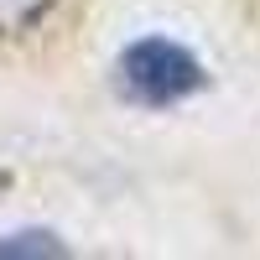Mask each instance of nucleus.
<instances>
[{
	"mask_svg": "<svg viewBox=\"0 0 260 260\" xmlns=\"http://www.w3.org/2000/svg\"><path fill=\"white\" fill-rule=\"evenodd\" d=\"M94 0H0V73H47L83 42Z\"/></svg>",
	"mask_w": 260,
	"mask_h": 260,
	"instance_id": "obj_1",
	"label": "nucleus"
},
{
	"mask_svg": "<svg viewBox=\"0 0 260 260\" xmlns=\"http://www.w3.org/2000/svg\"><path fill=\"white\" fill-rule=\"evenodd\" d=\"M62 245H52L47 234H21V240H0V255H57Z\"/></svg>",
	"mask_w": 260,
	"mask_h": 260,
	"instance_id": "obj_3",
	"label": "nucleus"
},
{
	"mask_svg": "<svg viewBox=\"0 0 260 260\" xmlns=\"http://www.w3.org/2000/svg\"><path fill=\"white\" fill-rule=\"evenodd\" d=\"M115 83L130 104H146V110H167V104H182L192 99L208 83L203 62L192 57L182 42H167V37H141L130 42L115 62Z\"/></svg>",
	"mask_w": 260,
	"mask_h": 260,
	"instance_id": "obj_2",
	"label": "nucleus"
},
{
	"mask_svg": "<svg viewBox=\"0 0 260 260\" xmlns=\"http://www.w3.org/2000/svg\"><path fill=\"white\" fill-rule=\"evenodd\" d=\"M240 11H245V16L255 21V26H260V0H240Z\"/></svg>",
	"mask_w": 260,
	"mask_h": 260,
	"instance_id": "obj_4",
	"label": "nucleus"
}]
</instances>
